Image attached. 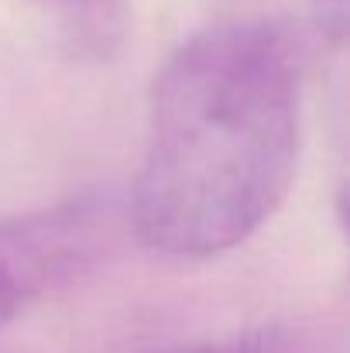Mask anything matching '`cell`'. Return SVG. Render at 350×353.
<instances>
[{"label": "cell", "mask_w": 350, "mask_h": 353, "mask_svg": "<svg viewBox=\"0 0 350 353\" xmlns=\"http://www.w3.org/2000/svg\"><path fill=\"white\" fill-rule=\"evenodd\" d=\"M302 79L271 21L189 34L151 86L127 230L158 257L210 261L257 234L292 189Z\"/></svg>", "instance_id": "1"}, {"label": "cell", "mask_w": 350, "mask_h": 353, "mask_svg": "<svg viewBox=\"0 0 350 353\" xmlns=\"http://www.w3.org/2000/svg\"><path fill=\"white\" fill-rule=\"evenodd\" d=\"M120 234V210L100 192L0 216V330L41 299L90 278Z\"/></svg>", "instance_id": "2"}, {"label": "cell", "mask_w": 350, "mask_h": 353, "mask_svg": "<svg viewBox=\"0 0 350 353\" xmlns=\"http://www.w3.org/2000/svg\"><path fill=\"white\" fill-rule=\"evenodd\" d=\"M309 340L295 326H257L247 333H231L206 343H186L155 353H309Z\"/></svg>", "instance_id": "3"}, {"label": "cell", "mask_w": 350, "mask_h": 353, "mask_svg": "<svg viewBox=\"0 0 350 353\" xmlns=\"http://www.w3.org/2000/svg\"><path fill=\"white\" fill-rule=\"evenodd\" d=\"M316 7H320V17H323V24L330 28V34H333V38H340V34H344L347 0H316Z\"/></svg>", "instance_id": "4"}, {"label": "cell", "mask_w": 350, "mask_h": 353, "mask_svg": "<svg viewBox=\"0 0 350 353\" xmlns=\"http://www.w3.org/2000/svg\"><path fill=\"white\" fill-rule=\"evenodd\" d=\"M55 7H62L66 14H79V21H93L104 7V0H52Z\"/></svg>", "instance_id": "5"}]
</instances>
